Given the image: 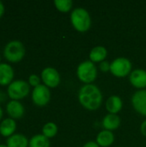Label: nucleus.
Listing matches in <instances>:
<instances>
[{
	"label": "nucleus",
	"mask_w": 146,
	"mask_h": 147,
	"mask_svg": "<svg viewBox=\"0 0 146 147\" xmlns=\"http://www.w3.org/2000/svg\"><path fill=\"white\" fill-rule=\"evenodd\" d=\"M81 105L88 110H96L102 102V95L99 88L94 84H85L79 91L78 95Z\"/></svg>",
	"instance_id": "obj_1"
},
{
	"label": "nucleus",
	"mask_w": 146,
	"mask_h": 147,
	"mask_svg": "<svg viewBox=\"0 0 146 147\" xmlns=\"http://www.w3.org/2000/svg\"><path fill=\"white\" fill-rule=\"evenodd\" d=\"M71 21L74 28L79 32L88 31L91 26L90 16L83 8L75 9L71 14Z\"/></svg>",
	"instance_id": "obj_2"
},
{
	"label": "nucleus",
	"mask_w": 146,
	"mask_h": 147,
	"mask_svg": "<svg viewBox=\"0 0 146 147\" xmlns=\"http://www.w3.org/2000/svg\"><path fill=\"white\" fill-rule=\"evenodd\" d=\"M3 55L8 61L17 63L23 59L25 55V47L19 40L9 41L4 47Z\"/></svg>",
	"instance_id": "obj_3"
},
{
	"label": "nucleus",
	"mask_w": 146,
	"mask_h": 147,
	"mask_svg": "<svg viewBox=\"0 0 146 147\" xmlns=\"http://www.w3.org/2000/svg\"><path fill=\"white\" fill-rule=\"evenodd\" d=\"M77 75L83 83L89 84L90 83L96 80L97 77V69L92 61L87 60L82 62L78 65L77 70Z\"/></svg>",
	"instance_id": "obj_4"
},
{
	"label": "nucleus",
	"mask_w": 146,
	"mask_h": 147,
	"mask_svg": "<svg viewBox=\"0 0 146 147\" xmlns=\"http://www.w3.org/2000/svg\"><path fill=\"white\" fill-rule=\"evenodd\" d=\"M29 90L30 87L27 82L23 80H16L13 81L9 85L7 92L11 99L18 101L20 99L26 97L29 93Z\"/></svg>",
	"instance_id": "obj_5"
},
{
	"label": "nucleus",
	"mask_w": 146,
	"mask_h": 147,
	"mask_svg": "<svg viewBox=\"0 0 146 147\" xmlns=\"http://www.w3.org/2000/svg\"><path fill=\"white\" fill-rule=\"evenodd\" d=\"M132 63L126 58H118L115 59L110 65L111 73L117 78H124L131 74Z\"/></svg>",
	"instance_id": "obj_6"
},
{
	"label": "nucleus",
	"mask_w": 146,
	"mask_h": 147,
	"mask_svg": "<svg viewBox=\"0 0 146 147\" xmlns=\"http://www.w3.org/2000/svg\"><path fill=\"white\" fill-rule=\"evenodd\" d=\"M51 98V93L47 86L45 84H40L35 87L32 92V100L34 103L37 106L46 105Z\"/></svg>",
	"instance_id": "obj_7"
},
{
	"label": "nucleus",
	"mask_w": 146,
	"mask_h": 147,
	"mask_svg": "<svg viewBox=\"0 0 146 147\" xmlns=\"http://www.w3.org/2000/svg\"><path fill=\"white\" fill-rule=\"evenodd\" d=\"M41 79L45 85L50 88H55L60 83L59 73L52 67H46L41 71Z\"/></svg>",
	"instance_id": "obj_8"
},
{
	"label": "nucleus",
	"mask_w": 146,
	"mask_h": 147,
	"mask_svg": "<svg viewBox=\"0 0 146 147\" xmlns=\"http://www.w3.org/2000/svg\"><path fill=\"white\" fill-rule=\"evenodd\" d=\"M132 103L137 112L146 116V90H140L134 93Z\"/></svg>",
	"instance_id": "obj_9"
},
{
	"label": "nucleus",
	"mask_w": 146,
	"mask_h": 147,
	"mask_svg": "<svg viewBox=\"0 0 146 147\" xmlns=\"http://www.w3.org/2000/svg\"><path fill=\"white\" fill-rule=\"evenodd\" d=\"M6 110L8 115L13 120L22 118L25 112L23 105L19 101H15V100H12L8 102L6 106Z\"/></svg>",
	"instance_id": "obj_10"
},
{
	"label": "nucleus",
	"mask_w": 146,
	"mask_h": 147,
	"mask_svg": "<svg viewBox=\"0 0 146 147\" xmlns=\"http://www.w3.org/2000/svg\"><path fill=\"white\" fill-rule=\"evenodd\" d=\"M131 84L138 88L144 89L146 87V71L142 69H137L131 72L130 74Z\"/></svg>",
	"instance_id": "obj_11"
},
{
	"label": "nucleus",
	"mask_w": 146,
	"mask_h": 147,
	"mask_svg": "<svg viewBox=\"0 0 146 147\" xmlns=\"http://www.w3.org/2000/svg\"><path fill=\"white\" fill-rule=\"evenodd\" d=\"M14 78V71L9 64H0V85H9Z\"/></svg>",
	"instance_id": "obj_12"
},
{
	"label": "nucleus",
	"mask_w": 146,
	"mask_h": 147,
	"mask_svg": "<svg viewBox=\"0 0 146 147\" xmlns=\"http://www.w3.org/2000/svg\"><path fill=\"white\" fill-rule=\"evenodd\" d=\"M16 129V123L11 118L4 119L0 124V134L3 137H10Z\"/></svg>",
	"instance_id": "obj_13"
},
{
	"label": "nucleus",
	"mask_w": 146,
	"mask_h": 147,
	"mask_svg": "<svg viewBox=\"0 0 146 147\" xmlns=\"http://www.w3.org/2000/svg\"><path fill=\"white\" fill-rule=\"evenodd\" d=\"M114 134L108 130H104L100 132L96 137V143L99 145V146H110L114 143Z\"/></svg>",
	"instance_id": "obj_14"
},
{
	"label": "nucleus",
	"mask_w": 146,
	"mask_h": 147,
	"mask_svg": "<svg viewBox=\"0 0 146 147\" xmlns=\"http://www.w3.org/2000/svg\"><path fill=\"white\" fill-rule=\"evenodd\" d=\"M106 108L109 114L116 115L122 109V101L118 96H111L106 102Z\"/></svg>",
	"instance_id": "obj_15"
},
{
	"label": "nucleus",
	"mask_w": 146,
	"mask_h": 147,
	"mask_svg": "<svg viewBox=\"0 0 146 147\" xmlns=\"http://www.w3.org/2000/svg\"><path fill=\"white\" fill-rule=\"evenodd\" d=\"M120 119L117 115L114 114H108L107 115L103 121H102V126L106 130L112 131L115 130L120 127Z\"/></svg>",
	"instance_id": "obj_16"
},
{
	"label": "nucleus",
	"mask_w": 146,
	"mask_h": 147,
	"mask_svg": "<svg viewBox=\"0 0 146 147\" xmlns=\"http://www.w3.org/2000/svg\"><path fill=\"white\" fill-rule=\"evenodd\" d=\"M28 143L26 136L17 134L8 138L6 146L8 147H28Z\"/></svg>",
	"instance_id": "obj_17"
},
{
	"label": "nucleus",
	"mask_w": 146,
	"mask_h": 147,
	"mask_svg": "<svg viewBox=\"0 0 146 147\" xmlns=\"http://www.w3.org/2000/svg\"><path fill=\"white\" fill-rule=\"evenodd\" d=\"M108 54L107 49L104 47L97 46L94 47L89 53V59L90 61L94 62H102L106 59Z\"/></svg>",
	"instance_id": "obj_18"
},
{
	"label": "nucleus",
	"mask_w": 146,
	"mask_h": 147,
	"mask_svg": "<svg viewBox=\"0 0 146 147\" xmlns=\"http://www.w3.org/2000/svg\"><path fill=\"white\" fill-rule=\"evenodd\" d=\"M29 147H50L49 139L43 134H36L31 138L28 143Z\"/></svg>",
	"instance_id": "obj_19"
},
{
	"label": "nucleus",
	"mask_w": 146,
	"mask_h": 147,
	"mask_svg": "<svg viewBox=\"0 0 146 147\" xmlns=\"http://www.w3.org/2000/svg\"><path fill=\"white\" fill-rule=\"evenodd\" d=\"M42 133H43V135L46 136L47 139L52 138L58 133V127L53 122H47L46 124L44 125L42 128Z\"/></svg>",
	"instance_id": "obj_20"
},
{
	"label": "nucleus",
	"mask_w": 146,
	"mask_h": 147,
	"mask_svg": "<svg viewBox=\"0 0 146 147\" xmlns=\"http://www.w3.org/2000/svg\"><path fill=\"white\" fill-rule=\"evenodd\" d=\"M54 4L59 11L68 12L72 8L73 3L71 0H55Z\"/></svg>",
	"instance_id": "obj_21"
},
{
	"label": "nucleus",
	"mask_w": 146,
	"mask_h": 147,
	"mask_svg": "<svg viewBox=\"0 0 146 147\" xmlns=\"http://www.w3.org/2000/svg\"><path fill=\"white\" fill-rule=\"evenodd\" d=\"M28 83H29L30 85H32V86H34V87L35 88V87H37V86H39V85L40 84V78H39L37 75L32 74V75L29 76Z\"/></svg>",
	"instance_id": "obj_22"
},
{
	"label": "nucleus",
	"mask_w": 146,
	"mask_h": 147,
	"mask_svg": "<svg viewBox=\"0 0 146 147\" xmlns=\"http://www.w3.org/2000/svg\"><path fill=\"white\" fill-rule=\"evenodd\" d=\"M110 65H111V64L108 61L104 60V61L100 63V69H101L102 71L107 72V71H110Z\"/></svg>",
	"instance_id": "obj_23"
},
{
	"label": "nucleus",
	"mask_w": 146,
	"mask_h": 147,
	"mask_svg": "<svg viewBox=\"0 0 146 147\" xmlns=\"http://www.w3.org/2000/svg\"><path fill=\"white\" fill-rule=\"evenodd\" d=\"M83 147H100L99 145L96 143V142H94V141H89V142H87L84 146Z\"/></svg>",
	"instance_id": "obj_24"
},
{
	"label": "nucleus",
	"mask_w": 146,
	"mask_h": 147,
	"mask_svg": "<svg viewBox=\"0 0 146 147\" xmlns=\"http://www.w3.org/2000/svg\"><path fill=\"white\" fill-rule=\"evenodd\" d=\"M141 132H142L143 135H145L146 137V120L141 125Z\"/></svg>",
	"instance_id": "obj_25"
},
{
	"label": "nucleus",
	"mask_w": 146,
	"mask_h": 147,
	"mask_svg": "<svg viewBox=\"0 0 146 147\" xmlns=\"http://www.w3.org/2000/svg\"><path fill=\"white\" fill-rule=\"evenodd\" d=\"M4 13V5L3 3L0 1V17L3 15Z\"/></svg>",
	"instance_id": "obj_26"
},
{
	"label": "nucleus",
	"mask_w": 146,
	"mask_h": 147,
	"mask_svg": "<svg viewBox=\"0 0 146 147\" xmlns=\"http://www.w3.org/2000/svg\"><path fill=\"white\" fill-rule=\"evenodd\" d=\"M3 109H2V108L0 107V120L2 119V117H3Z\"/></svg>",
	"instance_id": "obj_27"
},
{
	"label": "nucleus",
	"mask_w": 146,
	"mask_h": 147,
	"mask_svg": "<svg viewBox=\"0 0 146 147\" xmlns=\"http://www.w3.org/2000/svg\"><path fill=\"white\" fill-rule=\"evenodd\" d=\"M0 147H8L7 146H5V145H0Z\"/></svg>",
	"instance_id": "obj_28"
},
{
	"label": "nucleus",
	"mask_w": 146,
	"mask_h": 147,
	"mask_svg": "<svg viewBox=\"0 0 146 147\" xmlns=\"http://www.w3.org/2000/svg\"><path fill=\"white\" fill-rule=\"evenodd\" d=\"M0 60H1V58H0Z\"/></svg>",
	"instance_id": "obj_29"
}]
</instances>
